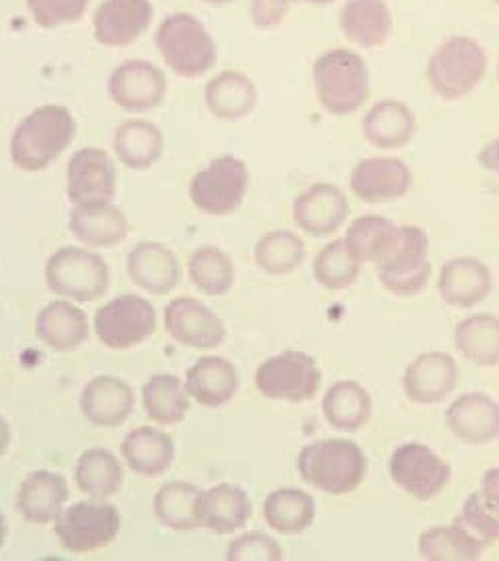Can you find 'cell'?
Returning a JSON list of instances; mask_svg holds the SVG:
<instances>
[{
    "mask_svg": "<svg viewBox=\"0 0 499 561\" xmlns=\"http://www.w3.org/2000/svg\"><path fill=\"white\" fill-rule=\"evenodd\" d=\"M76 118L61 104H44L21 118L11 135V162L23 172H44L74 144Z\"/></svg>",
    "mask_w": 499,
    "mask_h": 561,
    "instance_id": "cell-1",
    "label": "cell"
},
{
    "mask_svg": "<svg viewBox=\"0 0 499 561\" xmlns=\"http://www.w3.org/2000/svg\"><path fill=\"white\" fill-rule=\"evenodd\" d=\"M316 99L324 111L335 117H347L368 103L371 76L361 54L335 47L321 54L312 66Z\"/></svg>",
    "mask_w": 499,
    "mask_h": 561,
    "instance_id": "cell-2",
    "label": "cell"
},
{
    "mask_svg": "<svg viewBox=\"0 0 499 561\" xmlns=\"http://www.w3.org/2000/svg\"><path fill=\"white\" fill-rule=\"evenodd\" d=\"M298 473L306 484L324 494L345 496L365 480L368 458L355 442L323 439L300 451Z\"/></svg>",
    "mask_w": 499,
    "mask_h": 561,
    "instance_id": "cell-3",
    "label": "cell"
},
{
    "mask_svg": "<svg viewBox=\"0 0 499 561\" xmlns=\"http://www.w3.org/2000/svg\"><path fill=\"white\" fill-rule=\"evenodd\" d=\"M155 47L163 64L174 75L188 80L208 75L219 58L214 37L205 23L190 13L165 16L155 33Z\"/></svg>",
    "mask_w": 499,
    "mask_h": 561,
    "instance_id": "cell-4",
    "label": "cell"
},
{
    "mask_svg": "<svg viewBox=\"0 0 499 561\" xmlns=\"http://www.w3.org/2000/svg\"><path fill=\"white\" fill-rule=\"evenodd\" d=\"M487 54L484 45L467 35L442 42L426 64V80L442 101H461L484 82Z\"/></svg>",
    "mask_w": 499,
    "mask_h": 561,
    "instance_id": "cell-5",
    "label": "cell"
},
{
    "mask_svg": "<svg viewBox=\"0 0 499 561\" xmlns=\"http://www.w3.org/2000/svg\"><path fill=\"white\" fill-rule=\"evenodd\" d=\"M45 284L72 302H96L111 286V267L86 248H59L45 264Z\"/></svg>",
    "mask_w": 499,
    "mask_h": 561,
    "instance_id": "cell-6",
    "label": "cell"
},
{
    "mask_svg": "<svg viewBox=\"0 0 499 561\" xmlns=\"http://www.w3.org/2000/svg\"><path fill=\"white\" fill-rule=\"evenodd\" d=\"M430 239L418 225L397 227L392 248L378 264V280L387 293L396 296H414L422 293L432 274L428 260Z\"/></svg>",
    "mask_w": 499,
    "mask_h": 561,
    "instance_id": "cell-7",
    "label": "cell"
},
{
    "mask_svg": "<svg viewBox=\"0 0 499 561\" xmlns=\"http://www.w3.org/2000/svg\"><path fill=\"white\" fill-rule=\"evenodd\" d=\"M250 168L235 156L208 163L190 182V203L208 217L233 215L250 191Z\"/></svg>",
    "mask_w": 499,
    "mask_h": 561,
    "instance_id": "cell-8",
    "label": "cell"
},
{
    "mask_svg": "<svg viewBox=\"0 0 499 561\" xmlns=\"http://www.w3.org/2000/svg\"><path fill=\"white\" fill-rule=\"evenodd\" d=\"M117 506L104 501H80L61 511L54 520L59 546L70 553H90L111 546L120 533Z\"/></svg>",
    "mask_w": 499,
    "mask_h": 561,
    "instance_id": "cell-9",
    "label": "cell"
},
{
    "mask_svg": "<svg viewBox=\"0 0 499 561\" xmlns=\"http://www.w3.org/2000/svg\"><path fill=\"white\" fill-rule=\"evenodd\" d=\"M323 385V371L316 359L304 352H283L265 359L255 371V386L265 399L309 402Z\"/></svg>",
    "mask_w": 499,
    "mask_h": 561,
    "instance_id": "cell-10",
    "label": "cell"
},
{
    "mask_svg": "<svg viewBox=\"0 0 499 561\" xmlns=\"http://www.w3.org/2000/svg\"><path fill=\"white\" fill-rule=\"evenodd\" d=\"M158 312L148 298L120 295L106 302L94 317V331L108 350H131L153 337Z\"/></svg>",
    "mask_w": 499,
    "mask_h": 561,
    "instance_id": "cell-11",
    "label": "cell"
},
{
    "mask_svg": "<svg viewBox=\"0 0 499 561\" xmlns=\"http://www.w3.org/2000/svg\"><path fill=\"white\" fill-rule=\"evenodd\" d=\"M451 466L428 445L408 442L390 459L392 482L416 501H432L451 480Z\"/></svg>",
    "mask_w": 499,
    "mask_h": 561,
    "instance_id": "cell-12",
    "label": "cell"
},
{
    "mask_svg": "<svg viewBox=\"0 0 499 561\" xmlns=\"http://www.w3.org/2000/svg\"><path fill=\"white\" fill-rule=\"evenodd\" d=\"M108 94L127 113H149L165 101L167 78L160 66L148 59H127L111 72Z\"/></svg>",
    "mask_w": 499,
    "mask_h": 561,
    "instance_id": "cell-13",
    "label": "cell"
},
{
    "mask_svg": "<svg viewBox=\"0 0 499 561\" xmlns=\"http://www.w3.org/2000/svg\"><path fill=\"white\" fill-rule=\"evenodd\" d=\"M66 193L72 205L113 203L117 194V165L108 151L82 148L66 168Z\"/></svg>",
    "mask_w": 499,
    "mask_h": 561,
    "instance_id": "cell-14",
    "label": "cell"
},
{
    "mask_svg": "<svg viewBox=\"0 0 499 561\" xmlns=\"http://www.w3.org/2000/svg\"><path fill=\"white\" fill-rule=\"evenodd\" d=\"M163 323L172 340L190 350H214L227 340L221 317L190 296L174 298L165 309Z\"/></svg>",
    "mask_w": 499,
    "mask_h": 561,
    "instance_id": "cell-15",
    "label": "cell"
},
{
    "mask_svg": "<svg viewBox=\"0 0 499 561\" xmlns=\"http://www.w3.org/2000/svg\"><path fill=\"white\" fill-rule=\"evenodd\" d=\"M153 15L151 0H104L92 16L94 39L111 49L132 45L149 30Z\"/></svg>",
    "mask_w": 499,
    "mask_h": 561,
    "instance_id": "cell-16",
    "label": "cell"
},
{
    "mask_svg": "<svg viewBox=\"0 0 499 561\" xmlns=\"http://www.w3.org/2000/svg\"><path fill=\"white\" fill-rule=\"evenodd\" d=\"M414 176L399 158H365L352 168L351 191L361 203H394L410 193Z\"/></svg>",
    "mask_w": 499,
    "mask_h": 561,
    "instance_id": "cell-17",
    "label": "cell"
},
{
    "mask_svg": "<svg viewBox=\"0 0 499 561\" xmlns=\"http://www.w3.org/2000/svg\"><path fill=\"white\" fill-rule=\"evenodd\" d=\"M456 362L444 352H426L414 357L402 376V388L414 404H439L455 390Z\"/></svg>",
    "mask_w": 499,
    "mask_h": 561,
    "instance_id": "cell-18",
    "label": "cell"
},
{
    "mask_svg": "<svg viewBox=\"0 0 499 561\" xmlns=\"http://www.w3.org/2000/svg\"><path fill=\"white\" fill-rule=\"evenodd\" d=\"M292 217L309 236H333L349 217V201L335 184L318 182L295 198Z\"/></svg>",
    "mask_w": 499,
    "mask_h": 561,
    "instance_id": "cell-19",
    "label": "cell"
},
{
    "mask_svg": "<svg viewBox=\"0 0 499 561\" xmlns=\"http://www.w3.org/2000/svg\"><path fill=\"white\" fill-rule=\"evenodd\" d=\"M444 421L463 444H491L499 437V402L484 392L461 394L446 409Z\"/></svg>",
    "mask_w": 499,
    "mask_h": 561,
    "instance_id": "cell-20",
    "label": "cell"
},
{
    "mask_svg": "<svg viewBox=\"0 0 499 561\" xmlns=\"http://www.w3.org/2000/svg\"><path fill=\"white\" fill-rule=\"evenodd\" d=\"M80 411L94 427H120L135 411V392L115 376H96L82 388Z\"/></svg>",
    "mask_w": 499,
    "mask_h": 561,
    "instance_id": "cell-21",
    "label": "cell"
},
{
    "mask_svg": "<svg viewBox=\"0 0 499 561\" xmlns=\"http://www.w3.org/2000/svg\"><path fill=\"white\" fill-rule=\"evenodd\" d=\"M127 272L141 290L162 296L172 293L182 278L176 253L160 241H141L127 257Z\"/></svg>",
    "mask_w": 499,
    "mask_h": 561,
    "instance_id": "cell-22",
    "label": "cell"
},
{
    "mask_svg": "<svg viewBox=\"0 0 499 561\" xmlns=\"http://www.w3.org/2000/svg\"><path fill=\"white\" fill-rule=\"evenodd\" d=\"M437 288L451 307L471 309L484 302L494 288L491 270L477 257H455L442 266Z\"/></svg>",
    "mask_w": 499,
    "mask_h": 561,
    "instance_id": "cell-23",
    "label": "cell"
},
{
    "mask_svg": "<svg viewBox=\"0 0 499 561\" xmlns=\"http://www.w3.org/2000/svg\"><path fill=\"white\" fill-rule=\"evenodd\" d=\"M68 499L70 488L61 473L37 470L30 473L16 490V511L30 523L47 525L61 515Z\"/></svg>",
    "mask_w": 499,
    "mask_h": 561,
    "instance_id": "cell-24",
    "label": "cell"
},
{
    "mask_svg": "<svg viewBox=\"0 0 499 561\" xmlns=\"http://www.w3.org/2000/svg\"><path fill=\"white\" fill-rule=\"evenodd\" d=\"M70 231L89 248L108 250L127 239L131 225L127 215L113 203H90L74 205L70 213Z\"/></svg>",
    "mask_w": 499,
    "mask_h": 561,
    "instance_id": "cell-25",
    "label": "cell"
},
{
    "mask_svg": "<svg viewBox=\"0 0 499 561\" xmlns=\"http://www.w3.org/2000/svg\"><path fill=\"white\" fill-rule=\"evenodd\" d=\"M338 27L352 45L378 49L387 44L394 19L385 0H347L340 7Z\"/></svg>",
    "mask_w": 499,
    "mask_h": 561,
    "instance_id": "cell-26",
    "label": "cell"
},
{
    "mask_svg": "<svg viewBox=\"0 0 499 561\" xmlns=\"http://www.w3.org/2000/svg\"><path fill=\"white\" fill-rule=\"evenodd\" d=\"M186 388L200 407L219 409L235 399L239 371L235 364L221 355H205L188 369Z\"/></svg>",
    "mask_w": 499,
    "mask_h": 561,
    "instance_id": "cell-27",
    "label": "cell"
},
{
    "mask_svg": "<svg viewBox=\"0 0 499 561\" xmlns=\"http://www.w3.org/2000/svg\"><path fill=\"white\" fill-rule=\"evenodd\" d=\"M89 317L72 300H54L39 310L35 333L56 352H74L89 340Z\"/></svg>",
    "mask_w": 499,
    "mask_h": 561,
    "instance_id": "cell-28",
    "label": "cell"
},
{
    "mask_svg": "<svg viewBox=\"0 0 499 561\" xmlns=\"http://www.w3.org/2000/svg\"><path fill=\"white\" fill-rule=\"evenodd\" d=\"M120 454L132 473L141 478H158L172 468L176 447L162 428L137 427L125 435Z\"/></svg>",
    "mask_w": 499,
    "mask_h": 561,
    "instance_id": "cell-29",
    "label": "cell"
},
{
    "mask_svg": "<svg viewBox=\"0 0 499 561\" xmlns=\"http://www.w3.org/2000/svg\"><path fill=\"white\" fill-rule=\"evenodd\" d=\"M416 115L397 99H383L373 104L363 117V137L378 149H399L416 135Z\"/></svg>",
    "mask_w": 499,
    "mask_h": 561,
    "instance_id": "cell-30",
    "label": "cell"
},
{
    "mask_svg": "<svg viewBox=\"0 0 499 561\" xmlns=\"http://www.w3.org/2000/svg\"><path fill=\"white\" fill-rule=\"evenodd\" d=\"M259 101V92L250 76L224 70L210 78L205 87L206 108L221 121L250 117Z\"/></svg>",
    "mask_w": 499,
    "mask_h": 561,
    "instance_id": "cell-31",
    "label": "cell"
},
{
    "mask_svg": "<svg viewBox=\"0 0 499 561\" xmlns=\"http://www.w3.org/2000/svg\"><path fill=\"white\" fill-rule=\"evenodd\" d=\"M113 149L125 168L141 172L162 160L165 137L148 118H129L123 121L113 135Z\"/></svg>",
    "mask_w": 499,
    "mask_h": 561,
    "instance_id": "cell-32",
    "label": "cell"
},
{
    "mask_svg": "<svg viewBox=\"0 0 499 561\" xmlns=\"http://www.w3.org/2000/svg\"><path fill=\"white\" fill-rule=\"evenodd\" d=\"M253 515V504L243 488L235 484L202 490L200 525L217 535H231L247 525Z\"/></svg>",
    "mask_w": 499,
    "mask_h": 561,
    "instance_id": "cell-33",
    "label": "cell"
},
{
    "mask_svg": "<svg viewBox=\"0 0 499 561\" xmlns=\"http://www.w3.org/2000/svg\"><path fill=\"white\" fill-rule=\"evenodd\" d=\"M485 543L455 520L426 529L418 539V553L426 561H475L484 556Z\"/></svg>",
    "mask_w": 499,
    "mask_h": 561,
    "instance_id": "cell-34",
    "label": "cell"
},
{
    "mask_svg": "<svg viewBox=\"0 0 499 561\" xmlns=\"http://www.w3.org/2000/svg\"><path fill=\"white\" fill-rule=\"evenodd\" d=\"M265 523L281 535L309 531L316 518V503L300 488H278L264 503Z\"/></svg>",
    "mask_w": 499,
    "mask_h": 561,
    "instance_id": "cell-35",
    "label": "cell"
},
{
    "mask_svg": "<svg viewBox=\"0 0 499 561\" xmlns=\"http://www.w3.org/2000/svg\"><path fill=\"white\" fill-rule=\"evenodd\" d=\"M455 347L479 368L499 366V317L477 312L463 319L455 327Z\"/></svg>",
    "mask_w": 499,
    "mask_h": 561,
    "instance_id": "cell-36",
    "label": "cell"
},
{
    "mask_svg": "<svg viewBox=\"0 0 499 561\" xmlns=\"http://www.w3.org/2000/svg\"><path fill=\"white\" fill-rule=\"evenodd\" d=\"M143 409L155 425H177L190 411V394L174 374L151 376L141 390Z\"/></svg>",
    "mask_w": 499,
    "mask_h": 561,
    "instance_id": "cell-37",
    "label": "cell"
},
{
    "mask_svg": "<svg viewBox=\"0 0 499 561\" xmlns=\"http://www.w3.org/2000/svg\"><path fill=\"white\" fill-rule=\"evenodd\" d=\"M373 402L368 390L352 380H340L326 390L323 414L326 423L337 431L352 433L368 425Z\"/></svg>",
    "mask_w": 499,
    "mask_h": 561,
    "instance_id": "cell-38",
    "label": "cell"
},
{
    "mask_svg": "<svg viewBox=\"0 0 499 561\" xmlns=\"http://www.w3.org/2000/svg\"><path fill=\"white\" fill-rule=\"evenodd\" d=\"M200 503V488L192 486L188 482H167L158 490L153 499V511L163 527L174 531H194L202 527Z\"/></svg>",
    "mask_w": 499,
    "mask_h": 561,
    "instance_id": "cell-39",
    "label": "cell"
},
{
    "mask_svg": "<svg viewBox=\"0 0 499 561\" xmlns=\"http://www.w3.org/2000/svg\"><path fill=\"white\" fill-rule=\"evenodd\" d=\"M123 482V466L108 449H89L76 461V484L90 499L108 501L120 492Z\"/></svg>",
    "mask_w": 499,
    "mask_h": 561,
    "instance_id": "cell-40",
    "label": "cell"
},
{
    "mask_svg": "<svg viewBox=\"0 0 499 561\" xmlns=\"http://www.w3.org/2000/svg\"><path fill=\"white\" fill-rule=\"evenodd\" d=\"M397 236L396 222L382 215H363L349 225L345 243L361 264H380Z\"/></svg>",
    "mask_w": 499,
    "mask_h": 561,
    "instance_id": "cell-41",
    "label": "cell"
},
{
    "mask_svg": "<svg viewBox=\"0 0 499 561\" xmlns=\"http://www.w3.org/2000/svg\"><path fill=\"white\" fill-rule=\"evenodd\" d=\"M255 264L269 276H286L302 266L306 257V245L302 237L288 229H276L265 233L253 250Z\"/></svg>",
    "mask_w": 499,
    "mask_h": 561,
    "instance_id": "cell-42",
    "label": "cell"
},
{
    "mask_svg": "<svg viewBox=\"0 0 499 561\" xmlns=\"http://www.w3.org/2000/svg\"><path fill=\"white\" fill-rule=\"evenodd\" d=\"M188 272L192 284L206 296L227 295L236 278L231 255L214 245H205L192 253Z\"/></svg>",
    "mask_w": 499,
    "mask_h": 561,
    "instance_id": "cell-43",
    "label": "cell"
},
{
    "mask_svg": "<svg viewBox=\"0 0 499 561\" xmlns=\"http://www.w3.org/2000/svg\"><path fill=\"white\" fill-rule=\"evenodd\" d=\"M361 272V262L349 252L345 239L326 243L314 260V278L326 290H345L352 286Z\"/></svg>",
    "mask_w": 499,
    "mask_h": 561,
    "instance_id": "cell-44",
    "label": "cell"
},
{
    "mask_svg": "<svg viewBox=\"0 0 499 561\" xmlns=\"http://www.w3.org/2000/svg\"><path fill=\"white\" fill-rule=\"evenodd\" d=\"M90 0H27L31 19L45 31L74 25L89 11Z\"/></svg>",
    "mask_w": 499,
    "mask_h": 561,
    "instance_id": "cell-45",
    "label": "cell"
},
{
    "mask_svg": "<svg viewBox=\"0 0 499 561\" xmlns=\"http://www.w3.org/2000/svg\"><path fill=\"white\" fill-rule=\"evenodd\" d=\"M456 520H461L475 537H479L485 546L499 541V513L485 503L481 492L471 494Z\"/></svg>",
    "mask_w": 499,
    "mask_h": 561,
    "instance_id": "cell-46",
    "label": "cell"
},
{
    "mask_svg": "<svg viewBox=\"0 0 499 561\" xmlns=\"http://www.w3.org/2000/svg\"><path fill=\"white\" fill-rule=\"evenodd\" d=\"M224 558L227 561H279L283 560V549L274 537L251 531L231 541Z\"/></svg>",
    "mask_w": 499,
    "mask_h": 561,
    "instance_id": "cell-47",
    "label": "cell"
},
{
    "mask_svg": "<svg viewBox=\"0 0 499 561\" xmlns=\"http://www.w3.org/2000/svg\"><path fill=\"white\" fill-rule=\"evenodd\" d=\"M292 2L295 0H251V23L257 30H276L286 21Z\"/></svg>",
    "mask_w": 499,
    "mask_h": 561,
    "instance_id": "cell-48",
    "label": "cell"
},
{
    "mask_svg": "<svg viewBox=\"0 0 499 561\" xmlns=\"http://www.w3.org/2000/svg\"><path fill=\"white\" fill-rule=\"evenodd\" d=\"M484 494L485 503L489 506H494L499 513V466L496 468H489L484 473V480H481V490Z\"/></svg>",
    "mask_w": 499,
    "mask_h": 561,
    "instance_id": "cell-49",
    "label": "cell"
},
{
    "mask_svg": "<svg viewBox=\"0 0 499 561\" xmlns=\"http://www.w3.org/2000/svg\"><path fill=\"white\" fill-rule=\"evenodd\" d=\"M477 160H479L481 168H485L487 172H494V174L499 176V135L479 151Z\"/></svg>",
    "mask_w": 499,
    "mask_h": 561,
    "instance_id": "cell-50",
    "label": "cell"
},
{
    "mask_svg": "<svg viewBox=\"0 0 499 561\" xmlns=\"http://www.w3.org/2000/svg\"><path fill=\"white\" fill-rule=\"evenodd\" d=\"M9 444H11V428H9V423L4 421V416L0 414V458L7 454Z\"/></svg>",
    "mask_w": 499,
    "mask_h": 561,
    "instance_id": "cell-51",
    "label": "cell"
},
{
    "mask_svg": "<svg viewBox=\"0 0 499 561\" xmlns=\"http://www.w3.org/2000/svg\"><path fill=\"white\" fill-rule=\"evenodd\" d=\"M7 533H9V525H7V518L0 511V547L4 546V541H7Z\"/></svg>",
    "mask_w": 499,
    "mask_h": 561,
    "instance_id": "cell-52",
    "label": "cell"
},
{
    "mask_svg": "<svg viewBox=\"0 0 499 561\" xmlns=\"http://www.w3.org/2000/svg\"><path fill=\"white\" fill-rule=\"evenodd\" d=\"M295 2H302V4H309V7H328L335 0H295Z\"/></svg>",
    "mask_w": 499,
    "mask_h": 561,
    "instance_id": "cell-53",
    "label": "cell"
},
{
    "mask_svg": "<svg viewBox=\"0 0 499 561\" xmlns=\"http://www.w3.org/2000/svg\"><path fill=\"white\" fill-rule=\"evenodd\" d=\"M205 4H210V7H227V4H233L235 0H202Z\"/></svg>",
    "mask_w": 499,
    "mask_h": 561,
    "instance_id": "cell-54",
    "label": "cell"
},
{
    "mask_svg": "<svg viewBox=\"0 0 499 561\" xmlns=\"http://www.w3.org/2000/svg\"><path fill=\"white\" fill-rule=\"evenodd\" d=\"M491 2H494V4H498L499 7V0H491Z\"/></svg>",
    "mask_w": 499,
    "mask_h": 561,
    "instance_id": "cell-55",
    "label": "cell"
},
{
    "mask_svg": "<svg viewBox=\"0 0 499 561\" xmlns=\"http://www.w3.org/2000/svg\"><path fill=\"white\" fill-rule=\"evenodd\" d=\"M498 80H499V64H498Z\"/></svg>",
    "mask_w": 499,
    "mask_h": 561,
    "instance_id": "cell-56",
    "label": "cell"
}]
</instances>
